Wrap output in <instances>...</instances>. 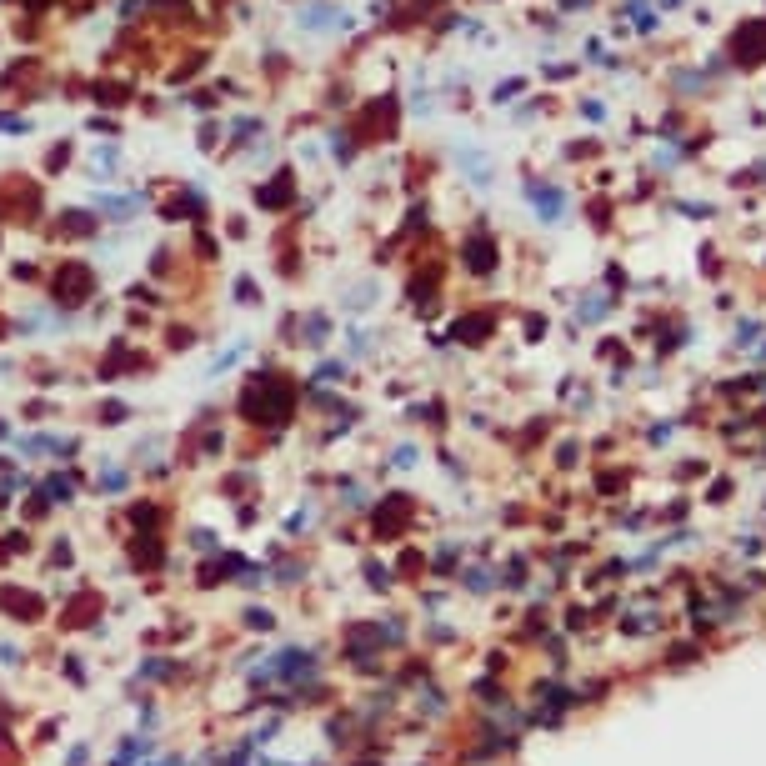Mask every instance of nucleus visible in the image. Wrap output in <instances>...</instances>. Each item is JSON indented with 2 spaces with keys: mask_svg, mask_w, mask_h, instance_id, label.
I'll use <instances>...</instances> for the list:
<instances>
[{
  "mask_svg": "<svg viewBox=\"0 0 766 766\" xmlns=\"http://www.w3.org/2000/svg\"><path fill=\"white\" fill-rule=\"evenodd\" d=\"M736 71H756L766 66V16H751L731 30V56H726Z\"/></svg>",
  "mask_w": 766,
  "mask_h": 766,
  "instance_id": "nucleus-1",
  "label": "nucleus"
},
{
  "mask_svg": "<svg viewBox=\"0 0 766 766\" xmlns=\"http://www.w3.org/2000/svg\"><path fill=\"white\" fill-rule=\"evenodd\" d=\"M496 256H501V251H496V241H491V236H481V231H476V236H466V246H461V261L476 270V276H486V270L496 265Z\"/></svg>",
  "mask_w": 766,
  "mask_h": 766,
  "instance_id": "nucleus-2",
  "label": "nucleus"
},
{
  "mask_svg": "<svg viewBox=\"0 0 766 766\" xmlns=\"http://www.w3.org/2000/svg\"><path fill=\"white\" fill-rule=\"evenodd\" d=\"M531 201H536V210L546 215V226H556L561 210H566V196H561L556 186H531Z\"/></svg>",
  "mask_w": 766,
  "mask_h": 766,
  "instance_id": "nucleus-3",
  "label": "nucleus"
},
{
  "mask_svg": "<svg viewBox=\"0 0 766 766\" xmlns=\"http://www.w3.org/2000/svg\"><path fill=\"white\" fill-rule=\"evenodd\" d=\"M761 336V321H736V346H751Z\"/></svg>",
  "mask_w": 766,
  "mask_h": 766,
  "instance_id": "nucleus-4",
  "label": "nucleus"
},
{
  "mask_svg": "<svg viewBox=\"0 0 766 766\" xmlns=\"http://www.w3.org/2000/svg\"><path fill=\"white\" fill-rule=\"evenodd\" d=\"M61 286H66L71 296H80V291H85L90 281H85V270H66V281H56V291H61Z\"/></svg>",
  "mask_w": 766,
  "mask_h": 766,
  "instance_id": "nucleus-5",
  "label": "nucleus"
},
{
  "mask_svg": "<svg viewBox=\"0 0 766 766\" xmlns=\"http://www.w3.org/2000/svg\"><path fill=\"white\" fill-rule=\"evenodd\" d=\"M656 6H666V11H671V6H681V0H656Z\"/></svg>",
  "mask_w": 766,
  "mask_h": 766,
  "instance_id": "nucleus-6",
  "label": "nucleus"
}]
</instances>
